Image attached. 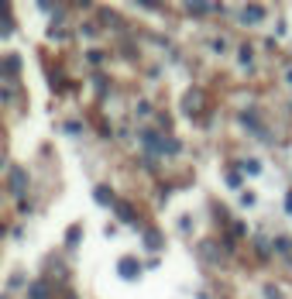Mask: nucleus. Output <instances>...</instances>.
I'll return each instance as SVG.
<instances>
[{"instance_id":"1","label":"nucleus","mask_w":292,"mask_h":299,"mask_svg":"<svg viewBox=\"0 0 292 299\" xmlns=\"http://www.w3.org/2000/svg\"><path fill=\"white\" fill-rule=\"evenodd\" d=\"M241 17H244V24H258V21L265 17V11H261L258 4H251V7H244V14H241Z\"/></svg>"},{"instance_id":"2","label":"nucleus","mask_w":292,"mask_h":299,"mask_svg":"<svg viewBox=\"0 0 292 299\" xmlns=\"http://www.w3.org/2000/svg\"><path fill=\"white\" fill-rule=\"evenodd\" d=\"M121 275H124V279H134V275H138V261H134V258H124V261H121Z\"/></svg>"},{"instance_id":"3","label":"nucleus","mask_w":292,"mask_h":299,"mask_svg":"<svg viewBox=\"0 0 292 299\" xmlns=\"http://www.w3.org/2000/svg\"><path fill=\"white\" fill-rule=\"evenodd\" d=\"M11 186H14V193H24V172L21 169L11 172Z\"/></svg>"},{"instance_id":"4","label":"nucleus","mask_w":292,"mask_h":299,"mask_svg":"<svg viewBox=\"0 0 292 299\" xmlns=\"http://www.w3.org/2000/svg\"><path fill=\"white\" fill-rule=\"evenodd\" d=\"M31 299H48V289H45V282H34V285H31Z\"/></svg>"},{"instance_id":"5","label":"nucleus","mask_w":292,"mask_h":299,"mask_svg":"<svg viewBox=\"0 0 292 299\" xmlns=\"http://www.w3.org/2000/svg\"><path fill=\"white\" fill-rule=\"evenodd\" d=\"M96 203H114V196L107 193V186H100V189H96Z\"/></svg>"},{"instance_id":"6","label":"nucleus","mask_w":292,"mask_h":299,"mask_svg":"<svg viewBox=\"0 0 292 299\" xmlns=\"http://www.w3.org/2000/svg\"><path fill=\"white\" fill-rule=\"evenodd\" d=\"M121 220H127V223L134 220V213H131V206H127V203H121Z\"/></svg>"},{"instance_id":"7","label":"nucleus","mask_w":292,"mask_h":299,"mask_svg":"<svg viewBox=\"0 0 292 299\" xmlns=\"http://www.w3.org/2000/svg\"><path fill=\"white\" fill-rule=\"evenodd\" d=\"M144 244H148V248H158L162 241H158V234H155V231H148V241H144Z\"/></svg>"}]
</instances>
